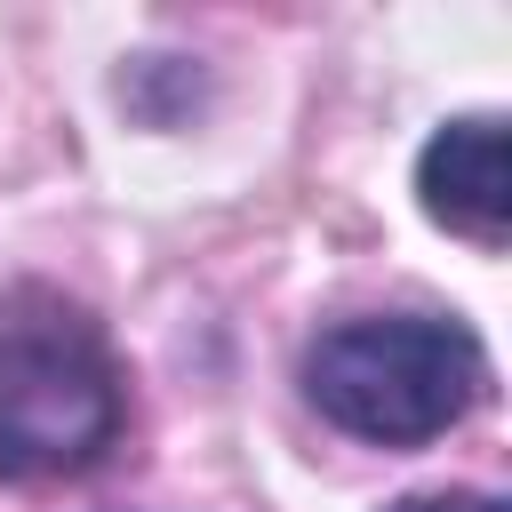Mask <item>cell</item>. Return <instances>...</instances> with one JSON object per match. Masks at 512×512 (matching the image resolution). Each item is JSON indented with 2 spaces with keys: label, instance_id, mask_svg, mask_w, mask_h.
I'll return each mask as SVG.
<instances>
[{
  "label": "cell",
  "instance_id": "obj_1",
  "mask_svg": "<svg viewBox=\"0 0 512 512\" xmlns=\"http://www.w3.org/2000/svg\"><path fill=\"white\" fill-rule=\"evenodd\" d=\"M120 360L64 288H0V480L88 472L120 432Z\"/></svg>",
  "mask_w": 512,
  "mask_h": 512
},
{
  "label": "cell",
  "instance_id": "obj_2",
  "mask_svg": "<svg viewBox=\"0 0 512 512\" xmlns=\"http://www.w3.org/2000/svg\"><path fill=\"white\" fill-rule=\"evenodd\" d=\"M488 392V352L464 320L440 312H376L312 336L304 352V400L376 448H416L464 424V408Z\"/></svg>",
  "mask_w": 512,
  "mask_h": 512
},
{
  "label": "cell",
  "instance_id": "obj_3",
  "mask_svg": "<svg viewBox=\"0 0 512 512\" xmlns=\"http://www.w3.org/2000/svg\"><path fill=\"white\" fill-rule=\"evenodd\" d=\"M416 200L440 232L472 240V248H504L512 240V176H504V120L496 112H464L448 120L424 152H416Z\"/></svg>",
  "mask_w": 512,
  "mask_h": 512
},
{
  "label": "cell",
  "instance_id": "obj_4",
  "mask_svg": "<svg viewBox=\"0 0 512 512\" xmlns=\"http://www.w3.org/2000/svg\"><path fill=\"white\" fill-rule=\"evenodd\" d=\"M384 512H504V496H488V488H432V496H400Z\"/></svg>",
  "mask_w": 512,
  "mask_h": 512
}]
</instances>
